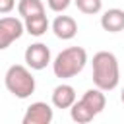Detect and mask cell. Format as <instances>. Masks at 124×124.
Listing matches in <instances>:
<instances>
[{
  "label": "cell",
  "mask_w": 124,
  "mask_h": 124,
  "mask_svg": "<svg viewBox=\"0 0 124 124\" xmlns=\"http://www.w3.org/2000/svg\"><path fill=\"white\" fill-rule=\"evenodd\" d=\"M93 83L103 91H112L120 81V66L118 58L108 50H99L93 54Z\"/></svg>",
  "instance_id": "cell-1"
},
{
  "label": "cell",
  "mask_w": 124,
  "mask_h": 124,
  "mask_svg": "<svg viewBox=\"0 0 124 124\" xmlns=\"http://www.w3.org/2000/svg\"><path fill=\"white\" fill-rule=\"evenodd\" d=\"M87 64V50L83 46H68L56 54L52 60V72L60 79H70L78 76Z\"/></svg>",
  "instance_id": "cell-2"
},
{
  "label": "cell",
  "mask_w": 124,
  "mask_h": 124,
  "mask_svg": "<svg viewBox=\"0 0 124 124\" xmlns=\"http://www.w3.org/2000/svg\"><path fill=\"white\" fill-rule=\"evenodd\" d=\"M4 85H6V89L14 95V97H17V99H27V97H31L33 93H35V87H37V83H35V78H33V74H31V68L25 64H12L8 70H6V74H4Z\"/></svg>",
  "instance_id": "cell-3"
},
{
  "label": "cell",
  "mask_w": 124,
  "mask_h": 124,
  "mask_svg": "<svg viewBox=\"0 0 124 124\" xmlns=\"http://www.w3.org/2000/svg\"><path fill=\"white\" fill-rule=\"evenodd\" d=\"M25 33V25L16 16H4L0 17V50L8 48L14 41H17Z\"/></svg>",
  "instance_id": "cell-4"
},
{
  "label": "cell",
  "mask_w": 124,
  "mask_h": 124,
  "mask_svg": "<svg viewBox=\"0 0 124 124\" xmlns=\"http://www.w3.org/2000/svg\"><path fill=\"white\" fill-rule=\"evenodd\" d=\"M25 64L31 70H45L48 64H52L50 60V48L45 43H33L25 48Z\"/></svg>",
  "instance_id": "cell-5"
},
{
  "label": "cell",
  "mask_w": 124,
  "mask_h": 124,
  "mask_svg": "<svg viewBox=\"0 0 124 124\" xmlns=\"http://www.w3.org/2000/svg\"><path fill=\"white\" fill-rule=\"evenodd\" d=\"M54 118V110L48 103L37 101L31 103L23 114V124H50Z\"/></svg>",
  "instance_id": "cell-6"
},
{
  "label": "cell",
  "mask_w": 124,
  "mask_h": 124,
  "mask_svg": "<svg viewBox=\"0 0 124 124\" xmlns=\"http://www.w3.org/2000/svg\"><path fill=\"white\" fill-rule=\"evenodd\" d=\"M50 27H52V33L62 41H70L78 35V23L70 16H56Z\"/></svg>",
  "instance_id": "cell-7"
},
{
  "label": "cell",
  "mask_w": 124,
  "mask_h": 124,
  "mask_svg": "<svg viewBox=\"0 0 124 124\" xmlns=\"http://www.w3.org/2000/svg\"><path fill=\"white\" fill-rule=\"evenodd\" d=\"M76 101H78V95L70 83H60L52 89V105L56 108H70Z\"/></svg>",
  "instance_id": "cell-8"
},
{
  "label": "cell",
  "mask_w": 124,
  "mask_h": 124,
  "mask_svg": "<svg viewBox=\"0 0 124 124\" xmlns=\"http://www.w3.org/2000/svg\"><path fill=\"white\" fill-rule=\"evenodd\" d=\"M101 27L108 33H120L124 29V10L110 8L101 16Z\"/></svg>",
  "instance_id": "cell-9"
},
{
  "label": "cell",
  "mask_w": 124,
  "mask_h": 124,
  "mask_svg": "<svg viewBox=\"0 0 124 124\" xmlns=\"http://www.w3.org/2000/svg\"><path fill=\"white\" fill-rule=\"evenodd\" d=\"M81 101L95 112V116L99 112L105 110V105H107V97H105V91L99 89V87H93V89H87L83 95H81Z\"/></svg>",
  "instance_id": "cell-10"
},
{
  "label": "cell",
  "mask_w": 124,
  "mask_h": 124,
  "mask_svg": "<svg viewBox=\"0 0 124 124\" xmlns=\"http://www.w3.org/2000/svg\"><path fill=\"white\" fill-rule=\"evenodd\" d=\"M23 25H25V33H29V35H33V37H43V35L48 31V27H50L48 17H46L45 14L31 16V17L23 19Z\"/></svg>",
  "instance_id": "cell-11"
},
{
  "label": "cell",
  "mask_w": 124,
  "mask_h": 124,
  "mask_svg": "<svg viewBox=\"0 0 124 124\" xmlns=\"http://www.w3.org/2000/svg\"><path fill=\"white\" fill-rule=\"evenodd\" d=\"M70 116H72V120L78 122V124H87V122H91V120L95 118V112H93L81 99H78V101L70 107Z\"/></svg>",
  "instance_id": "cell-12"
},
{
  "label": "cell",
  "mask_w": 124,
  "mask_h": 124,
  "mask_svg": "<svg viewBox=\"0 0 124 124\" xmlns=\"http://www.w3.org/2000/svg\"><path fill=\"white\" fill-rule=\"evenodd\" d=\"M17 14L23 19H27L31 16L45 14V4H43V0H19L17 2Z\"/></svg>",
  "instance_id": "cell-13"
},
{
  "label": "cell",
  "mask_w": 124,
  "mask_h": 124,
  "mask_svg": "<svg viewBox=\"0 0 124 124\" xmlns=\"http://www.w3.org/2000/svg\"><path fill=\"white\" fill-rule=\"evenodd\" d=\"M74 4L81 14H87V16H95L103 10V0H74Z\"/></svg>",
  "instance_id": "cell-14"
},
{
  "label": "cell",
  "mask_w": 124,
  "mask_h": 124,
  "mask_svg": "<svg viewBox=\"0 0 124 124\" xmlns=\"http://www.w3.org/2000/svg\"><path fill=\"white\" fill-rule=\"evenodd\" d=\"M72 2H74V0H46L48 8H50L52 12H56V14L66 12V10L70 8V4H72Z\"/></svg>",
  "instance_id": "cell-15"
},
{
  "label": "cell",
  "mask_w": 124,
  "mask_h": 124,
  "mask_svg": "<svg viewBox=\"0 0 124 124\" xmlns=\"http://www.w3.org/2000/svg\"><path fill=\"white\" fill-rule=\"evenodd\" d=\"M16 8V0H0V14L6 16Z\"/></svg>",
  "instance_id": "cell-16"
},
{
  "label": "cell",
  "mask_w": 124,
  "mask_h": 124,
  "mask_svg": "<svg viewBox=\"0 0 124 124\" xmlns=\"http://www.w3.org/2000/svg\"><path fill=\"white\" fill-rule=\"evenodd\" d=\"M120 101L124 103V87H122V93H120Z\"/></svg>",
  "instance_id": "cell-17"
}]
</instances>
